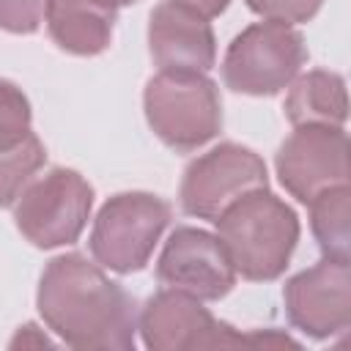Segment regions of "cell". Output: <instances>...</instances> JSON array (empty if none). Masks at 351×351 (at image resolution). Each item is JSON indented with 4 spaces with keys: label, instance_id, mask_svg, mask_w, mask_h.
Here are the masks:
<instances>
[{
    "label": "cell",
    "instance_id": "ba28073f",
    "mask_svg": "<svg viewBox=\"0 0 351 351\" xmlns=\"http://www.w3.org/2000/svg\"><path fill=\"white\" fill-rule=\"evenodd\" d=\"M266 186V162L252 148L239 143H219L186 165L178 200L184 214L214 222L236 200Z\"/></svg>",
    "mask_w": 351,
    "mask_h": 351
},
{
    "label": "cell",
    "instance_id": "7402d4cb",
    "mask_svg": "<svg viewBox=\"0 0 351 351\" xmlns=\"http://www.w3.org/2000/svg\"><path fill=\"white\" fill-rule=\"evenodd\" d=\"M115 8H121V5H132V3H137V0H110Z\"/></svg>",
    "mask_w": 351,
    "mask_h": 351
},
{
    "label": "cell",
    "instance_id": "e0dca14e",
    "mask_svg": "<svg viewBox=\"0 0 351 351\" xmlns=\"http://www.w3.org/2000/svg\"><path fill=\"white\" fill-rule=\"evenodd\" d=\"M30 101L25 96V90L0 77V148L19 143L25 134H30Z\"/></svg>",
    "mask_w": 351,
    "mask_h": 351
},
{
    "label": "cell",
    "instance_id": "ffe728a7",
    "mask_svg": "<svg viewBox=\"0 0 351 351\" xmlns=\"http://www.w3.org/2000/svg\"><path fill=\"white\" fill-rule=\"evenodd\" d=\"M176 3H181V5H186L192 11H197V14H203L206 19L219 16L230 5V0H176Z\"/></svg>",
    "mask_w": 351,
    "mask_h": 351
},
{
    "label": "cell",
    "instance_id": "277c9868",
    "mask_svg": "<svg viewBox=\"0 0 351 351\" xmlns=\"http://www.w3.org/2000/svg\"><path fill=\"white\" fill-rule=\"evenodd\" d=\"M137 332L151 351H197V348H233V346H296L280 332H236L230 324L217 321L200 299L162 288L137 315Z\"/></svg>",
    "mask_w": 351,
    "mask_h": 351
},
{
    "label": "cell",
    "instance_id": "5b68a950",
    "mask_svg": "<svg viewBox=\"0 0 351 351\" xmlns=\"http://www.w3.org/2000/svg\"><path fill=\"white\" fill-rule=\"evenodd\" d=\"M173 219L167 200L151 192H118L96 214L90 228V255L101 269L132 274L145 269L162 233Z\"/></svg>",
    "mask_w": 351,
    "mask_h": 351
},
{
    "label": "cell",
    "instance_id": "3957f363",
    "mask_svg": "<svg viewBox=\"0 0 351 351\" xmlns=\"http://www.w3.org/2000/svg\"><path fill=\"white\" fill-rule=\"evenodd\" d=\"M143 110L151 132L178 154L203 148L222 129L219 88L206 74L156 71L145 82Z\"/></svg>",
    "mask_w": 351,
    "mask_h": 351
},
{
    "label": "cell",
    "instance_id": "8992f818",
    "mask_svg": "<svg viewBox=\"0 0 351 351\" xmlns=\"http://www.w3.org/2000/svg\"><path fill=\"white\" fill-rule=\"evenodd\" d=\"M307 63L304 36L293 25L255 22L225 49L222 82L244 96H274L285 90Z\"/></svg>",
    "mask_w": 351,
    "mask_h": 351
},
{
    "label": "cell",
    "instance_id": "7a4b0ae2",
    "mask_svg": "<svg viewBox=\"0 0 351 351\" xmlns=\"http://www.w3.org/2000/svg\"><path fill=\"white\" fill-rule=\"evenodd\" d=\"M214 225L236 274L252 282L277 280L288 269L302 233L296 211L269 186L236 200Z\"/></svg>",
    "mask_w": 351,
    "mask_h": 351
},
{
    "label": "cell",
    "instance_id": "8fae6325",
    "mask_svg": "<svg viewBox=\"0 0 351 351\" xmlns=\"http://www.w3.org/2000/svg\"><path fill=\"white\" fill-rule=\"evenodd\" d=\"M277 178L299 203L348 184V137L343 126H293L274 156Z\"/></svg>",
    "mask_w": 351,
    "mask_h": 351
},
{
    "label": "cell",
    "instance_id": "d6986e66",
    "mask_svg": "<svg viewBox=\"0 0 351 351\" xmlns=\"http://www.w3.org/2000/svg\"><path fill=\"white\" fill-rule=\"evenodd\" d=\"M244 3L252 14L271 22H282V25L310 22L324 5V0H244Z\"/></svg>",
    "mask_w": 351,
    "mask_h": 351
},
{
    "label": "cell",
    "instance_id": "ac0fdd59",
    "mask_svg": "<svg viewBox=\"0 0 351 351\" xmlns=\"http://www.w3.org/2000/svg\"><path fill=\"white\" fill-rule=\"evenodd\" d=\"M49 0H0V30L30 36L41 27Z\"/></svg>",
    "mask_w": 351,
    "mask_h": 351
},
{
    "label": "cell",
    "instance_id": "52a82bcc",
    "mask_svg": "<svg viewBox=\"0 0 351 351\" xmlns=\"http://www.w3.org/2000/svg\"><path fill=\"white\" fill-rule=\"evenodd\" d=\"M93 208V186L69 167H52L33 178L14 203L19 233L38 250L74 244Z\"/></svg>",
    "mask_w": 351,
    "mask_h": 351
},
{
    "label": "cell",
    "instance_id": "4fadbf2b",
    "mask_svg": "<svg viewBox=\"0 0 351 351\" xmlns=\"http://www.w3.org/2000/svg\"><path fill=\"white\" fill-rule=\"evenodd\" d=\"M118 8L110 0H49L47 30L49 38L69 55L93 58L112 44Z\"/></svg>",
    "mask_w": 351,
    "mask_h": 351
},
{
    "label": "cell",
    "instance_id": "9c48e42d",
    "mask_svg": "<svg viewBox=\"0 0 351 351\" xmlns=\"http://www.w3.org/2000/svg\"><path fill=\"white\" fill-rule=\"evenodd\" d=\"M285 315L293 329L313 340H326L351 324V266L348 258H321L293 274L282 288Z\"/></svg>",
    "mask_w": 351,
    "mask_h": 351
},
{
    "label": "cell",
    "instance_id": "2e32d148",
    "mask_svg": "<svg viewBox=\"0 0 351 351\" xmlns=\"http://www.w3.org/2000/svg\"><path fill=\"white\" fill-rule=\"evenodd\" d=\"M47 162L44 143L30 132L19 143L0 148V208L14 206L25 186Z\"/></svg>",
    "mask_w": 351,
    "mask_h": 351
},
{
    "label": "cell",
    "instance_id": "30bf717a",
    "mask_svg": "<svg viewBox=\"0 0 351 351\" xmlns=\"http://www.w3.org/2000/svg\"><path fill=\"white\" fill-rule=\"evenodd\" d=\"M236 269L217 239L203 228H176L156 261V280L162 288L189 293L200 302H217L236 285Z\"/></svg>",
    "mask_w": 351,
    "mask_h": 351
},
{
    "label": "cell",
    "instance_id": "5bb4252c",
    "mask_svg": "<svg viewBox=\"0 0 351 351\" xmlns=\"http://www.w3.org/2000/svg\"><path fill=\"white\" fill-rule=\"evenodd\" d=\"M282 110L293 126H343L348 118L346 80L326 69L296 74Z\"/></svg>",
    "mask_w": 351,
    "mask_h": 351
},
{
    "label": "cell",
    "instance_id": "9a60e30c",
    "mask_svg": "<svg viewBox=\"0 0 351 351\" xmlns=\"http://www.w3.org/2000/svg\"><path fill=\"white\" fill-rule=\"evenodd\" d=\"M310 230L326 258H348V241H351V189L348 184L332 186L313 197L310 203Z\"/></svg>",
    "mask_w": 351,
    "mask_h": 351
},
{
    "label": "cell",
    "instance_id": "44dd1931",
    "mask_svg": "<svg viewBox=\"0 0 351 351\" xmlns=\"http://www.w3.org/2000/svg\"><path fill=\"white\" fill-rule=\"evenodd\" d=\"M33 332H36V324H25V326H19V335L11 340V346H27V343H33V346H49V337L47 335H36L33 337Z\"/></svg>",
    "mask_w": 351,
    "mask_h": 351
},
{
    "label": "cell",
    "instance_id": "7c38bea8",
    "mask_svg": "<svg viewBox=\"0 0 351 351\" xmlns=\"http://www.w3.org/2000/svg\"><path fill=\"white\" fill-rule=\"evenodd\" d=\"M148 52L165 74H208L217 63V38L203 14L162 0L148 16Z\"/></svg>",
    "mask_w": 351,
    "mask_h": 351
},
{
    "label": "cell",
    "instance_id": "6da1fadb",
    "mask_svg": "<svg viewBox=\"0 0 351 351\" xmlns=\"http://www.w3.org/2000/svg\"><path fill=\"white\" fill-rule=\"evenodd\" d=\"M36 307L58 340L82 351H132L137 302L80 252L52 258L38 280Z\"/></svg>",
    "mask_w": 351,
    "mask_h": 351
}]
</instances>
